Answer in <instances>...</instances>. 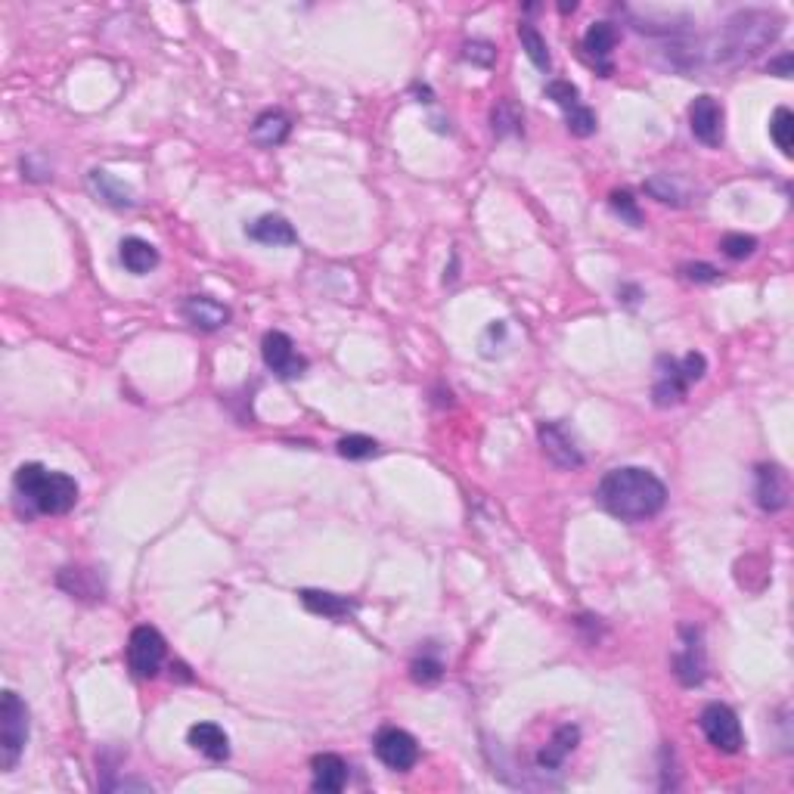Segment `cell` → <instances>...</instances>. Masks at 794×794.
Wrapping results in <instances>:
<instances>
[{"mask_svg":"<svg viewBox=\"0 0 794 794\" xmlns=\"http://www.w3.org/2000/svg\"><path fill=\"white\" fill-rule=\"evenodd\" d=\"M599 503L605 512H612L621 522H646V518L658 515L667 503V487L664 481L639 466H624L605 472L596 491Z\"/></svg>","mask_w":794,"mask_h":794,"instance_id":"1","label":"cell"},{"mask_svg":"<svg viewBox=\"0 0 794 794\" xmlns=\"http://www.w3.org/2000/svg\"><path fill=\"white\" fill-rule=\"evenodd\" d=\"M16 500L32 515H66L78 503V481L66 472H50L41 463H22L13 475Z\"/></svg>","mask_w":794,"mask_h":794,"instance_id":"2","label":"cell"},{"mask_svg":"<svg viewBox=\"0 0 794 794\" xmlns=\"http://www.w3.org/2000/svg\"><path fill=\"white\" fill-rule=\"evenodd\" d=\"M782 25L785 19L773 10H739L723 25L717 59H723L726 66L751 63L754 56H760L782 35Z\"/></svg>","mask_w":794,"mask_h":794,"instance_id":"3","label":"cell"},{"mask_svg":"<svg viewBox=\"0 0 794 794\" xmlns=\"http://www.w3.org/2000/svg\"><path fill=\"white\" fill-rule=\"evenodd\" d=\"M708 360L705 354H686L683 360L677 357H658L655 363V385H652V401L655 407H674L686 401V391L692 382L705 379Z\"/></svg>","mask_w":794,"mask_h":794,"instance_id":"4","label":"cell"},{"mask_svg":"<svg viewBox=\"0 0 794 794\" xmlns=\"http://www.w3.org/2000/svg\"><path fill=\"white\" fill-rule=\"evenodd\" d=\"M28 745V705L7 689L0 698V767L7 773L19 767V757Z\"/></svg>","mask_w":794,"mask_h":794,"instance_id":"5","label":"cell"},{"mask_svg":"<svg viewBox=\"0 0 794 794\" xmlns=\"http://www.w3.org/2000/svg\"><path fill=\"white\" fill-rule=\"evenodd\" d=\"M698 726H701V732H705V739L723 754H739L745 745L742 723H739L736 711L723 705V701H711V705L701 711Z\"/></svg>","mask_w":794,"mask_h":794,"instance_id":"6","label":"cell"},{"mask_svg":"<svg viewBox=\"0 0 794 794\" xmlns=\"http://www.w3.org/2000/svg\"><path fill=\"white\" fill-rule=\"evenodd\" d=\"M162 661H165V639L156 627L149 624H140L131 630V639H128V667L131 674L140 677V680H152L162 670Z\"/></svg>","mask_w":794,"mask_h":794,"instance_id":"7","label":"cell"},{"mask_svg":"<svg viewBox=\"0 0 794 794\" xmlns=\"http://www.w3.org/2000/svg\"><path fill=\"white\" fill-rule=\"evenodd\" d=\"M261 357H264V366L277 376V379H298L308 370V360H304L298 351H295V342L289 339L286 332H267L261 339Z\"/></svg>","mask_w":794,"mask_h":794,"instance_id":"8","label":"cell"},{"mask_svg":"<svg viewBox=\"0 0 794 794\" xmlns=\"http://www.w3.org/2000/svg\"><path fill=\"white\" fill-rule=\"evenodd\" d=\"M376 757L385 763L388 770H397V773H407L416 767L419 760V745L416 739L410 736L407 729H397V726H385L376 732Z\"/></svg>","mask_w":794,"mask_h":794,"instance_id":"9","label":"cell"},{"mask_svg":"<svg viewBox=\"0 0 794 794\" xmlns=\"http://www.w3.org/2000/svg\"><path fill=\"white\" fill-rule=\"evenodd\" d=\"M680 652L674 655V674L683 686H701L708 674V661H705V646H701V630L686 624L680 627Z\"/></svg>","mask_w":794,"mask_h":794,"instance_id":"10","label":"cell"},{"mask_svg":"<svg viewBox=\"0 0 794 794\" xmlns=\"http://www.w3.org/2000/svg\"><path fill=\"white\" fill-rule=\"evenodd\" d=\"M537 438H540L543 453L559 469H580V466H584V453L577 450L574 438L568 435V429H565L562 422H540Z\"/></svg>","mask_w":794,"mask_h":794,"instance_id":"11","label":"cell"},{"mask_svg":"<svg viewBox=\"0 0 794 794\" xmlns=\"http://www.w3.org/2000/svg\"><path fill=\"white\" fill-rule=\"evenodd\" d=\"M689 128L698 143L720 146L723 143V106L708 94L695 97L689 106Z\"/></svg>","mask_w":794,"mask_h":794,"instance_id":"12","label":"cell"},{"mask_svg":"<svg viewBox=\"0 0 794 794\" xmlns=\"http://www.w3.org/2000/svg\"><path fill=\"white\" fill-rule=\"evenodd\" d=\"M754 500L763 512H779L788 506V475L776 463H763L754 472Z\"/></svg>","mask_w":794,"mask_h":794,"instance_id":"13","label":"cell"},{"mask_svg":"<svg viewBox=\"0 0 794 794\" xmlns=\"http://www.w3.org/2000/svg\"><path fill=\"white\" fill-rule=\"evenodd\" d=\"M87 187H90V193H94L103 205H109V208H118V211H125V208H134L137 205V193L128 187L125 180L121 177H115L112 171H106V168H94L87 174Z\"/></svg>","mask_w":794,"mask_h":794,"instance_id":"14","label":"cell"},{"mask_svg":"<svg viewBox=\"0 0 794 794\" xmlns=\"http://www.w3.org/2000/svg\"><path fill=\"white\" fill-rule=\"evenodd\" d=\"M183 317H187L190 326L205 329V332H215V329L230 323V311L221 301L208 298V295H190L187 301H183Z\"/></svg>","mask_w":794,"mask_h":794,"instance_id":"15","label":"cell"},{"mask_svg":"<svg viewBox=\"0 0 794 794\" xmlns=\"http://www.w3.org/2000/svg\"><path fill=\"white\" fill-rule=\"evenodd\" d=\"M311 785L323 794H339L348 785V763L339 754H317L311 760Z\"/></svg>","mask_w":794,"mask_h":794,"instance_id":"16","label":"cell"},{"mask_svg":"<svg viewBox=\"0 0 794 794\" xmlns=\"http://www.w3.org/2000/svg\"><path fill=\"white\" fill-rule=\"evenodd\" d=\"M615 44H618V28L612 22H593L587 32H584V50L590 59H596V66L602 75H612V53H615Z\"/></svg>","mask_w":794,"mask_h":794,"instance_id":"17","label":"cell"},{"mask_svg":"<svg viewBox=\"0 0 794 794\" xmlns=\"http://www.w3.org/2000/svg\"><path fill=\"white\" fill-rule=\"evenodd\" d=\"M187 742L193 751L205 754L208 760H227L230 757V739L218 723H193L187 732Z\"/></svg>","mask_w":794,"mask_h":794,"instance_id":"18","label":"cell"},{"mask_svg":"<svg viewBox=\"0 0 794 794\" xmlns=\"http://www.w3.org/2000/svg\"><path fill=\"white\" fill-rule=\"evenodd\" d=\"M246 236L261 242V246H295L298 242V233L295 227L283 218V215H261L258 221H252L246 227Z\"/></svg>","mask_w":794,"mask_h":794,"instance_id":"19","label":"cell"},{"mask_svg":"<svg viewBox=\"0 0 794 794\" xmlns=\"http://www.w3.org/2000/svg\"><path fill=\"white\" fill-rule=\"evenodd\" d=\"M118 258H121V264H125L128 273H134V277H146L149 270H156V267H159V249L152 246V242L140 239V236L121 239Z\"/></svg>","mask_w":794,"mask_h":794,"instance_id":"20","label":"cell"},{"mask_svg":"<svg viewBox=\"0 0 794 794\" xmlns=\"http://www.w3.org/2000/svg\"><path fill=\"white\" fill-rule=\"evenodd\" d=\"M301 605L308 608L314 615H323V618H348L354 612V602L348 596H339V593H326V590H301Z\"/></svg>","mask_w":794,"mask_h":794,"instance_id":"21","label":"cell"},{"mask_svg":"<svg viewBox=\"0 0 794 794\" xmlns=\"http://www.w3.org/2000/svg\"><path fill=\"white\" fill-rule=\"evenodd\" d=\"M577 742H580V729L577 726H571V723L559 726L556 736L549 739V745L537 754V763L543 770H559L565 763V757L577 748Z\"/></svg>","mask_w":794,"mask_h":794,"instance_id":"22","label":"cell"},{"mask_svg":"<svg viewBox=\"0 0 794 794\" xmlns=\"http://www.w3.org/2000/svg\"><path fill=\"white\" fill-rule=\"evenodd\" d=\"M289 131H292V121H289L283 112H273V109H270V112H261V115L255 118V125H252V137H255V143H258V146H267V149L286 143Z\"/></svg>","mask_w":794,"mask_h":794,"instance_id":"23","label":"cell"},{"mask_svg":"<svg viewBox=\"0 0 794 794\" xmlns=\"http://www.w3.org/2000/svg\"><path fill=\"white\" fill-rule=\"evenodd\" d=\"M518 41H522V50L528 53L531 63H534L540 72H549V66H553V59H549L546 38L537 32V28H534L531 22H522V25H518Z\"/></svg>","mask_w":794,"mask_h":794,"instance_id":"24","label":"cell"},{"mask_svg":"<svg viewBox=\"0 0 794 794\" xmlns=\"http://www.w3.org/2000/svg\"><path fill=\"white\" fill-rule=\"evenodd\" d=\"M770 137L779 146L782 156L791 159V146H794V115H791V109L779 106L773 112V118H770Z\"/></svg>","mask_w":794,"mask_h":794,"instance_id":"25","label":"cell"},{"mask_svg":"<svg viewBox=\"0 0 794 794\" xmlns=\"http://www.w3.org/2000/svg\"><path fill=\"white\" fill-rule=\"evenodd\" d=\"M63 574L72 577V584H69V580H56V584L63 587L66 593H72V599H103V587H97V580H94V584H87L90 571H84V568H63Z\"/></svg>","mask_w":794,"mask_h":794,"instance_id":"26","label":"cell"},{"mask_svg":"<svg viewBox=\"0 0 794 794\" xmlns=\"http://www.w3.org/2000/svg\"><path fill=\"white\" fill-rule=\"evenodd\" d=\"M491 125H494V134L497 137L522 134V115H518V109L512 103H500L491 112Z\"/></svg>","mask_w":794,"mask_h":794,"instance_id":"27","label":"cell"},{"mask_svg":"<svg viewBox=\"0 0 794 794\" xmlns=\"http://www.w3.org/2000/svg\"><path fill=\"white\" fill-rule=\"evenodd\" d=\"M335 447H339V456H345V460H370V456L379 453V444L366 435H345Z\"/></svg>","mask_w":794,"mask_h":794,"instance_id":"28","label":"cell"},{"mask_svg":"<svg viewBox=\"0 0 794 794\" xmlns=\"http://www.w3.org/2000/svg\"><path fill=\"white\" fill-rule=\"evenodd\" d=\"M646 190L658 199V202H664V205H686V193L677 187L674 180H670V174H658V177H652L649 183H646Z\"/></svg>","mask_w":794,"mask_h":794,"instance_id":"29","label":"cell"},{"mask_svg":"<svg viewBox=\"0 0 794 794\" xmlns=\"http://www.w3.org/2000/svg\"><path fill=\"white\" fill-rule=\"evenodd\" d=\"M720 249L732 261H745V258H751L757 252V239L754 236H745V233H726L720 239Z\"/></svg>","mask_w":794,"mask_h":794,"instance_id":"30","label":"cell"},{"mask_svg":"<svg viewBox=\"0 0 794 794\" xmlns=\"http://www.w3.org/2000/svg\"><path fill=\"white\" fill-rule=\"evenodd\" d=\"M410 677H413V683H419V686H435V683H441V677H444V664L438 661V658H416L413 664H410Z\"/></svg>","mask_w":794,"mask_h":794,"instance_id":"31","label":"cell"},{"mask_svg":"<svg viewBox=\"0 0 794 794\" xmlns=\"http://www.w3.org/2000/svg\"><path fill=\"white\" fill-rule=\"evenodd\" d=\"M568 115V131L574 134V137H590V134H596V112L590 109V106H584V103H577L574 109H568L565 112Z\"/></svg>","mask_w":794,"mask_h":794,"instance_id":"32","label":"cell"},{"mask_svg":"<svg viewBox=\"0 0 794 794\" xmlns=\"http://www.w3.org/2000/svg\"><path fill=\"white\" fill-rule=\"evenodd\" d=\"M608 205H612L615 215H621L630 227H643V211L636 208V199L627 190H618V193L608 196Z\"/></svg>","mask_w":794,"mask_h":794,"instance_id":"33","label":"cell"},{"mask_svg":"<svg viewBox=\"0 0 794 794\" xmlns=\"http://www.w3.org/2000/svg\"><path fill=\"white\" fill-rule=\"evenodd\" d=\"M546 97L553 100L556 106H562V109L568 112V109H574V106L580 103V90H577L571 81H562V78H556V81H549V84H546Z\"/></svg>","mask_w":794,"mask_h":794,"instance_id":"34","label":"cell"},{"mask_svg":"<svg viewBox=\"0 0 794 794\" xmlns=\"http://www.w3.org/2000/svg\"><path fill=\"white\" fill-rule=\"evenodd\" d=\"M463 56L469 59V63L487 69V66H494V63H497V47H494V44H487V41H472V44H466Z\"/></svg>","mask_w":794,"mask_h":794,"instance_id":"35","label":"cell"},{"mask_svg":"<svg viewBox=\"0 0 794 794\" xmlns=\"http://www.w3.org/2000/svg\"><path fill=\"white\" fill-rule=\"evenodd\" d=\"M683 277L692 280V283H717V280H720V273H717V267H711V264H686V267H683Z\"/></svg>","mask_w":794,"mask_h":794,"instance_id":"36","label":"cell"},{"mask_svg":"<svg viewBox=\"0 0 794 794\" xmlns=\"http://www.w3.org/2000/svg\"><path fill=\"white\" fill-rule=\"evenodd\" d=\"M770 75L791 78V53H782L779 59H773V63H770Z\"/></svg>","mask_w":794,"mask_h":794,"instance_id":"37","label":"cell"},{"mask_svg":"<svg viewBox=\"0 0 794 794\" xmlns=\"http://www.w3.org/2000/svg\"><path fill=\"white\" fill-rule=\"evenodd\" d=\"M559 10H562V13H574V10H577V4H574V0H571V4H562Z\"/></svg>","mask_w":794,"mask_h":794,"instance_id":"38","label":"cell"}]
</instances>
